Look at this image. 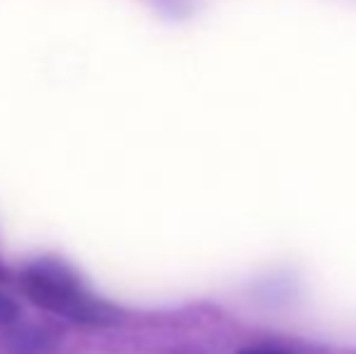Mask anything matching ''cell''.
Wrapping results in <instances>:
<instances>
[{
  "mask_svg": "<svg viewBox=\"0 0 356 354\" xmlns=\"http://www.w3.org/2000/svg\"><path fill=\"white\" fill-rule=\"evenodd\" d=\"M19 321V306L13 296L0 289V328H8V325H15Z\"/></svg>",
  "mask_w": 356,
  "mask_h": 354,
  "instance_id": "cell-2",
  "label": "cell"
},
{
  "mask_svg": "<svg viewBox=\"0 0 356 354\" xmlns=\"http://www.w3.org/2000/svg\"><path fill=\"white\" fill-rule=\"evenodd\" d=\"M10 279V272H8V267L3 265V260H0V282H8Z\"/></svg>",
  "mask_w": 356,
  "mask_h": 354,
  "instance_id": "cell-4",
  "label": "cell"
},
{
  "mask_svg": "<svg viewBox=\"0 0 356 354\" xmlns=\"http://www.w3.org/2000/svg\"><path fill=\"white\" fill-rule=\"evenodd\" d=\"M238 354H289V352L269 350V347H248V350H240Z\"/></svg>",
  "mask_w": 356,
  "mask_h": 354,
  "instance_id": "cell-3",
  "label": "cell"
},
{
  "mask_svg": "<svg viewBox=\"0 0 356 354\" xmlns=\"http://www.w3.org/2000/svg\"><path fill=\"white\" fill-rule=\"evenodd\" d=\"M22 293L49 313L83 325H109L119 318L117 308L88 289L73 267L54 257H39L19 272Z\"/></svg>",
  "mask_w": 356,
  "mask_h": 354,
  "instance_id": "cell-1",
  "label": "cell"
}]
</instances>
